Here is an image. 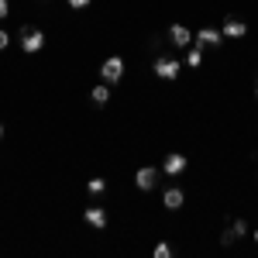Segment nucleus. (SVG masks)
<instances>
[{"instance_id": "aec40b11", "label": "nucleus", "mask_w": 258, "mask_h": 258, "mask_svg": "<svg viewBox=\"0 0 258 258\" xmlns=\"http://www.w3.org/2000/svg\"><path fill=\"white\" fill-rule=\"evenodd\" d=\"M0 138H4V124H0Z\"/></svg>"}, {"instance_id": "0eeeda50", "label": "nucleus", "mask_w": 258, "mask_h": 258, "mask_svg": "<svg viewBox=\"0 0 258 258\" xmlns=\"http://www.w3.org/2000/svg\"><path fill=\"white\" fill-rule=\"evenodd\" d=\"M244 31H248V24L238 21V18H227V21H224V28H220L224 38H244Z\"/></svg>"}, {"instance_id": "a211bd4d", "label": "nucleus", "mask_w": 258, "mask_h": 258, "mask_svg": "<svg viewBox=\"0 0 258 258\" xmlns=\"http://www.w3.org/2000/svg\"><path fill=\"white\" fill-rule=\"evenodd\" d=\"M11 14V0H0V18H7Z\"/></svg>"}, {"instance_id": "1a4fd4ad", "label": "nucleus", "mask_w": 258, "mask_h": 258, "mask_svg": "<svg viewBox=\"0 0 258 258\" xmlns=\"http://www.w3.org/2000/svg\"><path fill=\"white\" fill-rule=\"evenodd\" d=\"M83 220H86L90 227H97V231H103V227H107V214H103V207H86Z\"/></svg>"}, {"instance_id": "6e6552de", "label": "nucleus", "mask_w": 258, "mask_h": 258, "mask_svg": "<svg viewBox=\"0 0 258 258\" xmlns=\"http://www.w3.org/2000/svg\"><path fill=\"white\" fill-rule=\"evenodd\" d=\"M193 41H197L200 48H203V45H207V48H217L220 41H224V35H220V31H214V28H203L200 35H193Z\"/></svg>"}, {"instance_id": "2eb2a0df", "label": "nucleus", "mask_w": 258, "mask_h": 258, "mask_svg": "<svg viewBox=\"0 0 258 258\" xmlns=\"http://www.w3.org/2000/svg\"><path fill=\"white\" fill-rule=\"evenodd\" d=\"M234 241H238V234H234V231H231V227H227V231H224V234H220V244H224V248H231V244H234Z\"/></svg>"}, {"instance_id": "f8f14e48", "label": "nucleus", "mask_w": 258, "mask_h": 258, "mask_svg": "<svg viewBox=\"0 0 258 258\" xmlns=\"http://www.w3.org/2000/svg\"><path fill=\"white\" fill-rule=\"evenodd\" d=\"M186 66H193V69H200V66H203V48H200V45H193V48H189Z\"/></svg>"}, {"instance_id": "9b49d317", "label": "nucleus", "mask_w": 258, "mask_h": 258, "mask_svg": "<svg viewBox=\"0 0 258 258\" xmlns=\"http://www.w3.org/2000/svg\"><path fill=\"white\" fill-rule=\"evenodd\" d=\"M90 100H93L97 107H103V103L110 100V86H107V83H97V86L90 90Z\"/></svg>"}, {"instance_id": "f3484780", "label": "nucleus", "mask_w": 258, "mask_h": 258, "mask_svg": "<svg viewBox=\"0 0 258 258\" xmlns=\"http://www.w3.org/2000/svg\"><path fill=\"white\" fill-rule=\"evenodd\" d=\"M69 7L73 11H83V7H90V0H69Z\"/></svg>"}, {"instance_id": "39448f33", "label": "nucleus", "mask_w": 258, "mask_h": 258, "mask_svg": "<svg viewBox=\"0 0 258 258\" xmlns=\"http://www.w3.org/2000/svg\"><path fill=\"white\" fill-rule=\"evenodd\" d=\"M155 76H159V80H176L179 76V59L159 55V59H155Z\"/></svg>"}, {"instance_id": "ddd939ff", "label": "nucleus", "mask_w": 258, "mask_h": 258, "mask_svg": "<svg viewBox=\"0 0 258 258\" xmlns=\"http://www.w3.org/2000/svg\"><path fill=\"white\" fill-rule=\"evenodd\" d=\"M86 189H90V197H100V193L107 189V182H103V179H100V176H93V179H90V182H86Z\"/></svg>"}, {"instance_id": "9d476101", "label": "nucleus", "mask_w": 258, "mask_h": 258, "mask_svg": "<svg viewBox=\"0 0 258 258\" xmlns=\"http://www.w3.org/2000/svg\"><path fill=\"white\" fill-rule=\"evenodd\" d=\"M162 203H165V210H179V207L186 203V193L172 186V189H165V197H162Z\"/></svg>"}, {"instance_id": "412c9836", "label": "nucleus", "mask_w": 258, "mask_h": 258, "mask_svg": "<svg viewBox=\"0 0 258 258\" xmlns=\"http://www.w3.org/2000/svg\"><path fill=\"white\" fill-rule=\"evenodd\" d=\"M251 234H255V241H258V231H251Z\"/></svg>"}, {"instance_id": "423d86ee", "label": "nucleus", "mask_w": 258, "mask_h": 258, "mask_svg": "<svg viewBox=\"0 0 258 258\" xmlns=\"http://www.w3.org/2000/svg\"><path fill=\"white\" fill-rule=\"evenodd\" d=\"M165 38L172 41V45H176V48H186V45H189V41H193V35H189V28H186V24H172V28H169V35H165Z\"/></svg>"}, {"instance_id": "dca6fc26", "label": "nucleus", "mask_w": 258, "mask_h": 258, "mask_svg": "<svg viewBox=\"0 0 258 258\" xmlns=\"http://www.w3.org/2000/svg\"><path fill=\"white\" fill-rule=\"evenodd\" d=\"M155 258H172V248L162 241V244H155Z\"/></svg>"}, {"instance_id": "7ed1b4c3", "label": "nucleus", "mask_w": 258, "mask_h": 258, "mask_svg": "<svg viewBox=\"0 0 258 258\" xmlns=\"http://www.w3.org/2000/svg\"><path fill=\"white\" fill-rule=\"evenodd\" d=\"M155 182H159V172H155L152 165H141L138 172H135V186H138L141 193H148V189H155Z\"/></svg>"}, {"instance_id": "4468645a", "label": "nucleus", "mask_w": 258, "mask_h": 258, "mask_svg": "<svg viewBox=\"0 0 258 258\" xmlns=\"http://www.w3.org/2000/svg\"><path fill=\"white\" fill-rule=\"evenodd\" d=\"M231 231H234V234H238V238H244V234H248V220H234V224H231Z\"/></svg>"}, {"instance_id": "4be33fe9", "label": "nucleus", "mask_w": 258, "mask_h": 258, "mask_svg": "<svg viewBox=\"0 0 258 258\" xmlns=\"http://www.w3.org/2000/svg\"><path fill=\"white\" fill-rule=\"evenodd\" d=\"M255 97H258V86H255Z\"/></svg>"}, {"instance_id": "f257e3e1", "label": "nucleus", "mask_w": 258, "mask_h": 258, "mask_svg": "<svg viewBox=\"0 0 258 258\" xmlns=\"http://www.w3.org/2000/svg\"><path fill=\"white\" fill-rule=\"evenodd\" d=\"M21 48H24L28 55H35V52H41V48H45V35H41L38 28L24 24V28H21Z\"/></svg>"}, {"instance_id": "20e7f679", "label": "nucleus", "mask_w": 258, "mask_h": 258, "mask_svg": "<svg viewBox=\"0 0 258 258\" xmlns=\"http://www.w3.org/2000/svg\"><path fill=\"white\" fill-rule=\"evenodd\" d=\"M179 172H186V155L169 152V155L162 159V176H179Z\"/></svg>"}, {"instance_id": "f03ea898", "label": "nucleus", "mask_w": 258, "mask_h": 258, "mask_svg": "<svg viewBox=\"0 0 258 258\" xmlns=\"http://www.w3.org/2000/svg\"><path fill=\"white\" fill-rule=\"evenodd\" d=\"M100 76H103L107 83H120V76H124V59H120V55L103 59V66H100Z\"/></svg>"}, {"instance_id": "6ab92c4d", "label": "nucleus", "mask_w": 258, "mask_h": 258, "mask_svg": "<svg viewBox=\"0 0 258 258\" xmlns=\"http://www.w3.org/2000/svg\"><path fill=\"white\" fill-rule=\"evenodd\" d=\"M7 45H11V35H7V31L0 28V48H7Z\"/></svg>"}]
</instances>
